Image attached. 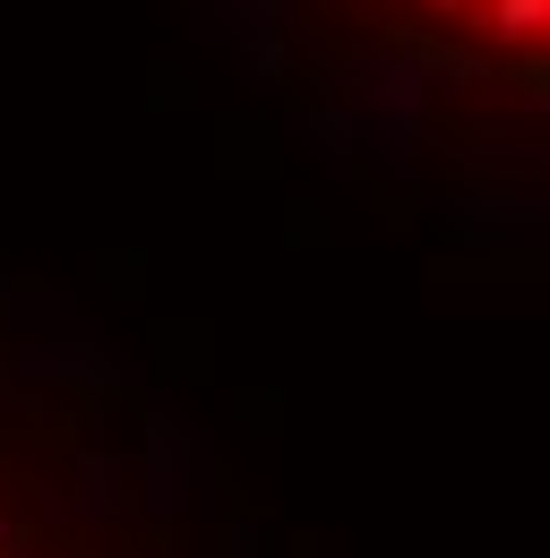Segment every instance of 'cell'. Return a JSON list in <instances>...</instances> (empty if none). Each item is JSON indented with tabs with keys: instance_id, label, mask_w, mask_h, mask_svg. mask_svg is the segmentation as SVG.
I'll return each mask as SVG.
<instances>
[{
	"instance_id": "obj_1",
	"label": "cell",
	"mask_w": 550,
	"mask_h": 558,
	"mask_svg": "<svg viewBox=\"0 0 550 558\" xmlns=\"http://www.w3.org/2000/svg\"><path fill=\"white\" fill-rule=\"evenodd\" d=\"M336 163L474 232L550 241V0H190Z\"/></svg>"
},
{
	"instance_id": "obj_2",
	"label": "cell",
	"mask_w": 550,
	"mask_h": 558,
	"mask_svg": "<svg viewBox=\"0 0 550 558\" xmlns=\"http://www.w3.org/2000/svg\"><path fill=\"white\" fill-rule=\"evenodd\" d=\"M0 558H259L164 378L26 292H0Z\"/></svg>"
}]
</instances>
